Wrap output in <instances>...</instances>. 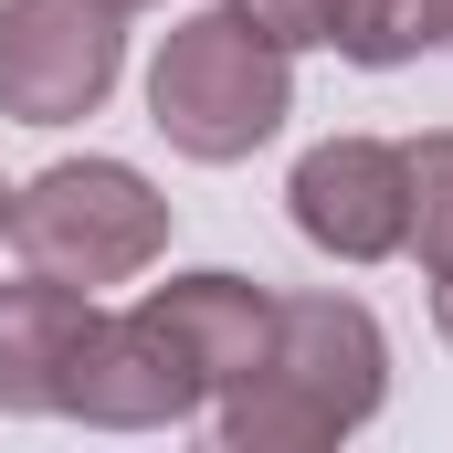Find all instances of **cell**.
Returning <instances> with one entry per match:
<instances>
[{
	"label": "cell",
	"instance_id": "cell-8",
	"mask_svg": "<svg viewBox=\"0 0 453 453\" xmlns=\"http://www.w3.org/2000/svg\"><path fill=\"white\" fill-rule=\"evenodd\" d=\"M137 306L190 348V369H201L211 390H232V380L264 358V338H274V296H264L253 274H169V285H148Z\"/></svg>",
	"mask_w": 453,
	"mask_h": 453
},
{
	"label": "cell",
	"instance_id": "cell-4",
	"mask_svg": "<svg viewBox=\"0 0 453 453\" xmlns=\"http://www.w3.org/2000/svg\"><path fill=\"white\" fill-rule=\"evenodd\" d=\"M127 74V11L116 0H0V116L74 127Z\"/></svg>",
	"mask_w": 453,
	"mask_h": 453
},
{
	"label": "cell",
	"instance_id": "cell-3",
	"mask_svg": "<svg viewBox=\"0 0 453 453\" xmlns=\"http://www.w3.org/2000/svg\"><path fill=\"white\" fill-rule=\"evenodd\" d=\"M11 253L32 274H64L96 296V285H127L169 253V201L127 158H64L32 190H11Z\"/></svg>",
	"mask_w": 453,
	"mask_h": 453
},
{
	"label": "cell",
	"instance_id": "cell-2",
	"mask_svg": "<svg viewBox=\"0 0 453 453\" xmlns=\"http://www.w3.org/2000/svg\"><path fill=\"white\" fill-rule=\"evenodd\" d=\"M285 116H296V64H285V42H264L232 0L169 21V42H158V64H148V127H158L180 158L232 169V158H253Z\"/></svg>",
	"mask_w": 453,
	"mask_h": 453
},
{
	"label": "cell",
	"instance_id": "cell-1",
	"mask_svg": "<svg viewBox=\"0 0 453 453\" xmlns=\"http://www.w3.org/2000/svg\"><path fill=\"white\" fill-rule=\"evenodd\" d=\"M390 390V338L358 296H274L264 358L222 390V443L232 453H317L358 433Z\"/></svg>",
	"mask_w": 453,
	"mask_h": 453
},
{
	"label": "cell",
	"instance_id": "cell-9",
	"mask_svg": "<svg viewBox=\"0 0 453 453\" xmlns=\"http://www.w3.org/2000/svg\"><path fill=\"white\" fill-rule=\"evenodd\" d=\"M433 42H453V0H338V53L369 74L422 64Z\"/></svg>",
	"mask_w": 453,
	"mask_h": 453
},
{
	"label": "cell",
	"instance_id": "cell-6",
	"mask_svg": "<svg viewBox=\"0 0 453 453\" xmlns=\"http://www.w3.org/2000/svg\"><path fill=\"white\" fill-rule=\"evenodd\" d=\"M285 201H296V232H306L317 253L380 264V253L411 242V158H401L390 137H327V148L296 158Z\"/></svg>",
	"mask_w": 453,
	"mask_h": 453
},
{
	"label": "cell",
	"instance_id": "cell-13",
	"mask_svg": "<svg viewBox=\"0 0 453 453\" xmlns=\"http://www.w3.org/2000/svg\"><path fill=\"white\" fill-rule=\"evenodd\" d=\"M0 232H11V180H0Z\"/></svg>",
	"mask_w": 453,
	"mask_h": 453
},
{
	"label": "cell",
	"instance_id": "cell-11",
	"mask_svg": "<svg viewBox=\"0 0 453 453\" xmlns=\"http://www.w3.org/2000/svg\"><path fill=\"white\" fill-rule=\"evenodd\" d=\"M264 42H285V53H306V42H338V0H232Z\"/></svg>",
	"mask_w": 453,
	"mask_h": 453
},
{
	"label": "cell",
	"instance_id": "cell-7",
	"mask_svg": "<svg viewBox=\"0 0 453 453\" xmlns=\"http://www.w3.org/2000/svg\"><path fill=\"white\" fill-rule=\"evenodd\" d=\"M96 327V296L64 274H21L0 285V411H64L74 348Z\"/></svg>",
	"mask_w": 453,
	"mask_h": 453
},
{
	"label": "cell",
	"instance_id": "cell-5",
	"mask_svg": "<svg viewBox=\"0 0 453 453\" xmlns=\"http://www.w3.org/2000/svg\"><path fill=\"white\" fill-rule=\"evenodd\" d=\"M211 401V380L190 369V348L169 338L148 306L127 317H96L85 348H74V380H64V411L96 422V433H169Z\"/></svg>",
	"mask_w": 453,
	"mask_h": 453
},
{
	"label": "cell",
	"instance_id": "cell-14",
	"mask_svg": "<svg viewBox=\"0 0 453 453\" xmlns=\"http://www.w3.org/2000/svg\"><path fill=\"white\" fill-rule=\"evenodd\" d=\"M116 11H148V0H116Z\"/></svg>",
	"mask_w": 453,
	"mask_h": 453
},
{
	"label": "cell",
	"instance_id": "cell-12",
	"mask_svg": "<svg viewBox=\"0 0 453 453\" xmlns=\"http://www.w3.org/2000/svg\"><path fill=\"white\" fill-rule=\"evenodd\" d=\"M433 327H443V348H453V274H433Z\"/></svg>",
	"mask_w": 453,
	"mask_h": 453
},
{
	"label": "cell",
	"instance_id": "cell-10",
	"mask_svg": "<svg viewBox=\"0 0 453 453\" xmlns=\"http://www.w3.org/2000/svg\"><path fill=\"white\" fill-rule=\"evenodd\" d=\"M401 158H411V242L401 253H422V274H453V127L411 137Z\"/></svg>",
	"mask_w": 453,
	"mask_h": 453
}]
</instances>
